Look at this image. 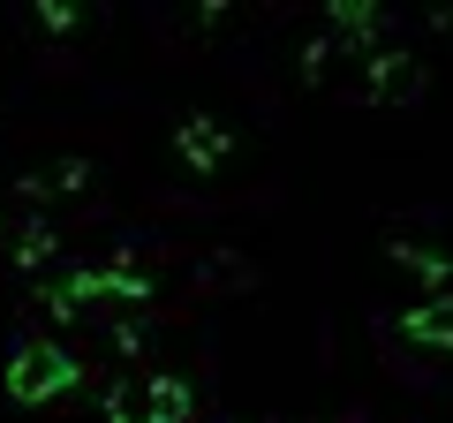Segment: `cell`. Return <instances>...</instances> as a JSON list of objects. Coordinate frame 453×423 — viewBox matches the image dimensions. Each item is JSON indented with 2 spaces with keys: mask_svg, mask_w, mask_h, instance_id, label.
<instances>
[{
  "mask_svg": "<svg viewBox=\"0 0 453 423\" xmlns=\"http://www.w3.org/2000/svg\"><path fill=\"white\" fill-rule=\"evenodd\" d=\"M408 333H416V341H446V348H453V303H423V310H408Z\"/></svg>",
  "mask_w": 453,
  "mask_h": 423,
  "instance_id": "1",
  "label": "cell"
}]
</instances>
